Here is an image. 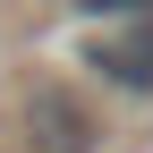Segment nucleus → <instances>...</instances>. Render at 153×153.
Here are the masks:
<instances>
[{"mask_svg":"<svg viewBox=\"0 0 153 153\" xmlns=\"http://www.w3.org/2000/svg\"><path fill=\"white\" fill-rule=\"evenodd\" d=\"M26 145L34 153H94V119H85V102H76L60 76L26 85Z\"/></svg>","mask_w":153,"mask_h":153,"instance_id":"1","label":"nucleus"},{"mask_svg":"<svg viewBox=\"0 0 153 153\" xmlns=\"http://www.w3.org/2000/svg\"><path fill=\"white\" fill-rule=\"evenodd\" d=\"M85 17H153V0H76Z\"/></svg>","mask_w":153,"mask_h":153,"instance_id":"3","label":"nucleus"},{"mask_svg":"<svg viewBox=\"0 0 153 153\" xmlns=\"http://www.w3.org/2000/svg\"><path fill=\"white\" fill-rule=\"evenodd\" d=\"M85 68L111 76V85H128V94H153V17H136L128 34H94Z\"/></svg>","mask_w":153,"mask_h":153,"instance_id":"2","label":"nucleus"}]
</instances>
